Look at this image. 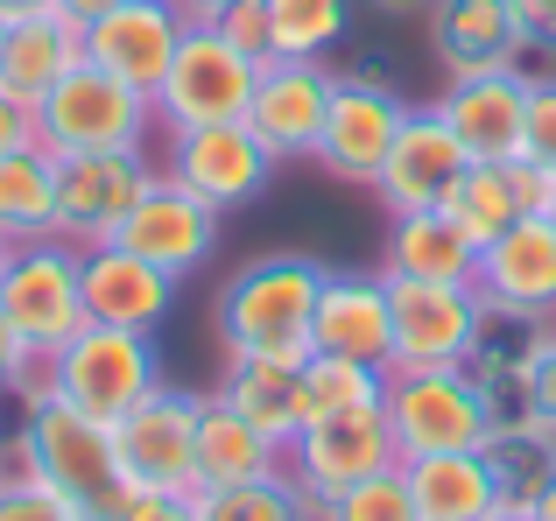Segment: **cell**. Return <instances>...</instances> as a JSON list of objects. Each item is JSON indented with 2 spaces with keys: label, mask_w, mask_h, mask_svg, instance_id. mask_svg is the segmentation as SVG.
Listing matches in <instances>:
<instances>
[{
  "label": "cell",
  "mask_w": 556,
  "mask_h": 521,
  "mask_svg": "<svg viewBox=\"0 0 556 521\" xmlns=\"http://www.w3.org/2000/svg\"><path fill=\"white\" fill-rule=\"evenodd\" d=\"M317 289H325V268L311 254H254L247 268L226 275L218 289V345L254 359H311V317H317Z\"/></svg>",
  "instance_id": "obj_1"
},
{
  "label": "cell",
  "mask_w": 556,
  "mask_h": 521,
  "mask_svg": "<svg viewBox=\"0 0 556 521\" xmlns=\"http://www.w3.org/2000/svg\"><path fill=\"white\" fill-rule=\"evenodd\" d=\"M8 458L22 472H36V480H50L56 494H71L92 521H106L121 508L127 480H121V458H113V423H99V416L71 409V402H36V409H22V430H14Z\"/></svg>",
  "instance_id": "obj_2"
},
{
  "label": "cell",
  "mask_w": 556,
  "mask_h": 521,
  "mask_svg": "<svg viewBox=\"0 0 556 521\" xmlns=\"http://www.w3.org/2000/svg\"><path fill=\"white\" fill-rule=\"evenodd\" d=\"M155 135V99L121 85L113 71L78 64L50 99L36 106V141L64 163V155H127L149 149Z\"/></svg>",
  "instance_id": "obj_3"
},
{
  "label": "cell",
  "mask_w": 556,
  "mask_h": 521,
  "mask_svg": "<svg viewBox=\"0 0 556 521\" xmlns=\"http://www.w3.org/2000/svg\"><path fill=\"white\" fill-rule=\"evenodd\" d=\"M0 317L22 331L28 353H64L92 317H85V247L42 233L22 240L8 254V275H0Z\"/></svg>",
  "instance_id": "obj_4"
},
{
  "label": "cell",
  "mask_w": 556,
  "mask_h": 521,
  "mask_svg": "<svg viewBox=\"0 0 556 521\" xmlns=\"http://www.w3.org/2000/svg\"><path fill=\"white\" fill-rule=\"evenodd\" d=\"M50 387L56 402L99 416V423H121L141 395L163 387V353H155V331H121V325H85L64 353H50Z\"/></svg>",
  "instance_id": "obj_5"
},
{
  "label": "cell",
  "mask_w": 556,
  "mask_h": 521,
  "mask_svg": "<svg viewBox=\"0 0 556 521\" xmlns=\"http://www.w3.org/2000/svg\"><path fill=\"white\" fill-rule=\"evenodd\" d=\"M261 64L247 50H232L218 36V22H184V42L169 56L163 85H155V127L184 135V127H218V120H247Z\"/></svg>",
  "instance_id": "obj_6"
},
{
  "label": "cell",
  "mask_w": 556,
  "mask_h": 521,
  "mask_svg": "<svg viewBox=\"0 0 556 521\" xmlns=\"http://www.w3.org/2000/svg\"><path fill=\"white\" fill-rule=\"evenodd\" d=\"M388 430H394V458H430V452H479L493 430L486 395L472 387L465 367H408L388 373Z\"/></svg>",
  "instance_id": "obj_7"
},
{
  "label": "cell",
  "mask_w": 556,
  "mask_h": 521,
  "mask_svg": "<svg viewBox=\"0 0 556 521\" xmlns=\"http://www.w3.org/2000/svg\"><path fill=\"white\" fill-rule=\"evenodd\" d=\"M388 373L408 367H465L486 331V296L472 282H416V275H388Z\"/></svg>",
  "instance_id": "obj_8"
},
{
  "label": "cell",
  "mask_w": 556,
  "mask_h": 521,
  "mask_svg": "<svg viewBox=\"0 0 556 521\" xmlns=\"http://www.w3.org/2000/svg\"><path fill=\"white\" fill-rule=\"evenodd\" d=\"M198 416L204 395H184L163 381L113 423V458L135 494H198Z\"/></svg>",
  "instance_id": "obj_9"
},
{
  "label": "cell",
  "mask_w": 556,
  "mask_h": 521,
  "mask_svg": "<svg viewBox=\"0 0 556 521\" xmlns=\"http://www.w3.org/2000/svg\"><path fill=\"white\" fill-rule=\"evenodd\" d=\"M388 466H402V458H394V430H388V409H380V402L311 416V423L296 430V444L282 452V472L317 500V508H325L331 494H345V486L388 472Z\"/></svg>",
  "instance_id": "obj_10"
},
{
  "label": "cell",
  "mask_w": 556,
  "mask_h": 521,
  "mask_svg": "<svg viewBox=\"0 0 556 521\" xmlns=\"http://www.w3.org/2000/svg\"><path fill=\"white\" fill-rule=\"evenodd\" d=\"M163 177L149 163V149H127V155H64L56 163V240L71 247H106L121 240L127 212L141 205V191Z\"/></svg>",
  "instance_id": "obj_11"
},
{
  "label": "cell",
  "mask_w": 556,
  "mask_h": 521,
  "mask_svg": "<svg viewBox=\"0 0 556 521\" xmlns=\"http://www.w3.org/2000/svg\"><path fill=\"white\" fill-rule=\"evenodd\" d=\"M163 177L184 183L190 198H204L212 212H240L268 191L275 177V155L247 135V120H218V127H184L169 135V155H163Z\"/></svg>",
  "instance_id": "obj_12"
},
{
  "label": "cell",
  "mask_w": 556,
  "mask_h": 521,
  "mask_svg": "<svg viewBox=\"0 0 556 521\" xmlns=\"http://www.w3.org/2000/svg\"><path fill=\"white\" fill-rule=\"evenodd\" d=\"M331 92H339V71L275 56V64H261L254 99H247V135L275 163H311L317 135H325V113H331Z\"/></svg>",
  "instance_id": "obj_13"
},
{
  "label": "cell",
  "mask_w": 556,
  "mask_h": 521,
  "mask_svg": "<svg viewBox=\"0 0 556 521\" xmlns=\"http://www.w3.org/2000/svg\"><path fill=\"white\" fill-rule=\"evenodd\" d=\"M402 120H408V106L394 99V85L339 78L311 163H325V177H339V183H374L380 163H388V149H394V135H402Z\"/></svg>",
  "instance_id": "obj_14"
},
{
  "label": "cell",
  "mask_w": 556,
  "mask_h": 521,
  "mask_svg": "<svg viewBox=\"0 0 556 521\" xmlns=\"http://www.w3.org/2000/svg\"><path fill=\"white\" fill-rule=\"evenodd\" d=\"M218 219H226V212H212L204 198H190L184 183L155 177L149 191H141V205L127 212L121 247L141 254V260H155L169 282H184V275H198L204 260H212V247H218Z\"/></svg>",
  "instance_id": "obj_15"
},
{
  "label": "cell",
  "mask_w": 556,
  "mask_h": 521,
  "mask_svg": "<svg viewBox=\"0 0 556 521\" xmlns=\"http://www.w3.org/2000/svg\"><path fill=\"white\" fill-rule=\"evenodd\" d=\"M465 163H472V155L458 149V135L444 127V113L437 106H422V113L408 106L402 135H394L388 163H380V177H374L388 219H402V212H437L451 198V183L465 177Z\"/></svg>",
  "instance_id": "obj_16"
},
{
  "label": "cell",
  "mask_w": 556,
  "mask_h": 521,
  "mask_svg": "<svg viewBox=\"0 0 556 521\" xmlns=\"http://www.w3.org/2000/svg\"><path fill=\"white\" fill-rule=\"evenodd\" d=\"M472 289L493 310H529V317H556V219L529 212L507 233H493L479 247Z\"/></svg>",
  "instance_id": "obj_17"
},
{
  "label": "cell",
  "mask_w": 556,
  "mask_h": 521,
  "mask_svg": "<svg viewBox=\"0 0 556 521\" xmlns=\"http://www.w3.org/2000/svg\"><path fill=\"white\" fill-rule=\"evenodd\" d=\"M184 22L190 14L177 0H127V8H113L106 22L85 28V64L113 71L121 85H135V92L155 99L169 56H177V42H184Z\"/></svg>",
  "instance_id": "obj_18"
},
{
  "label": "cell",
  "mask_w": 556,
  "mask_h": 521,
  "mask_svg": "<svg viewBox=\"0 0 556 521\" xmlns=\"http://www.w3.org/2000/svg\"><path fill=\"white\" fill-rule=\"evenodd\" d=\"M430 50L444 78H479V71H521L535 50L515 0H437L430 8Z\"/></svg>",
  "instance_id": "obj_19"
},
{
  "label": "cell",
  "mask_w": 556,
  "mask_h": 521,
  "mask_svg": "<svg viewBox=\"0 0 556 521\" xmlns=\"http://www.w3.org/2000/svg\"><path fill=\"white\" fill-rule=\"evenodd\" d=\"M444 127L472 163H515L521 155V120H529V71H479V78H451L437 99Z\"/></svg>",
  "instance_id": "obj_20"
},
{
  "label": "cell",
  "mask_w": 556,
  "mask_h": 521,
  "mask_svg": "<svg viewBox=\"0 0 556 521\" xmlns=\"http://www.w3.org/2000/svg\"><path fill=\"white\" fill-rule=\"evenodd\" d=\"M177 310V282L155 260L127 254L121 240L85 247V317L92 325H121V331H155Z\"/></svg>",
  "instance_id": "obj_21"
},
{
  "label": "cell",
  "mask_w": 556,
  "mask_h": 521,
  "mask_svg": "<svg viewBox=\"0 0 556 521\" xmlns=\"http://www.w3.org/2000/svg\"><path fill=\"white\" fill-rule=\"evenodd\" d=\"M549 331H556V317L493 310V303H486V331H479V353L465 359V373H472V387L486 395L493 423L529 416V373H535V359H543Z\"/></svg>",
  "instance_id": "obj_22"
},
{
  "label": "cell",
  "mask_w": 556,
  "mask_h": 521,
  "mask_svg": "<svg viewBox=\"0 0 556 521\" xmlns=\"http://www.w3.org/2000/svg\"><path fill=\"white\" fill-rule=\"evenodd\" d=\"M388 275H331L317 289V317H311V353H345V359H380L388 367Z\"/></svg>",
  "instance_id": "obj_23"
},
{
  "label": "cell",
  "mask_w": 556,
  "mask_h": 521,
  "mask_svg": "<svg viewBox=\"0 0 556 521\" xmlns=\"http://www.w3.org/2000/svg\"><path fill=\"white\" fill-rule=\"evenodd\" d=\"M218 402L240 409L247 423L261 430L268 444H296V430L311 423V402H303V367L296 359H254V353H232L226 359V381H218Z\"/></svg>",
  "instance_id": "obj_24"
},
{
  "label": "cell",
  "mask_w": 556,
  "mask_h": 521,
  "mask_svg": "<svg viewBox=\"0 0 556 521\" xmlns=\"http://www.w3.org/2000/svg\"><path fill=\"white\" fill-rule=\"evenodd\" d=\"M85 64V28L71 14H36V22H8V42H0V85L28 106L56 92L71 71Z\"/></svg>",
  "instance_id": "obj_25"
},
{
  "label": "cell",
  "mask_w": 556,
  "mask_h": 521,
  "mask_svg": "<svg viewBox=\"0 0 556 521\" xmlns=\"http://www.w3.org/2000/svg\"><path fill=\"white\" fill-rule=\"evenodd\" d=\"M479 268V240L437 212H402L388 219V254H380V275H416V282H472Z\"/></svg>",
  "instance_id": "obj_26"
},
{
  "label": "cell",
  "mask_w": 556,
  "mask_h": 521,
  "mask_svg": "<svg viewBox=\"0 0 556 521\" xmlns=\"http://www.w3.org/2000/svg\"><path fill=\"white\" fill-rule=\"evenodd\" d=\"M479 458H486V480L501 508H535L556 480V430L543 416H507V423L486 430Z\"/></svg>",
  "instance_id": "obj_27"
},
{
  "label": "cell",
  "mask_w": 556,
  "mask_h": 521,
  "mask_svg": "<svg viewBox=\"0 0 556 521\" xmlns=\"http://www.w3.org/2000/svg\"><path fill=\"white\" fill-rule=\"evenodd\" d=\"M268 472H282V444H268L240 409H226L218 395H204V416H198V494L268 480Z\"/></svg>",
  "instance_id": "obj_28"
},
{
  "label": "cell",
  "mask_w": 556,
  "mask_h": 521,
  "mask_svg": "<svg viewBox=\"0 0 556 521\" xmlns=\"http://www.w3.org/2000/svg\"><path fill=\"white\" fill-rule=\"evenodd\" d=\"M402 480L416 494L422 521H486L501 500H493L486 458L479 452H430V458H402Z\"/></svg>",
  "instance_id": "obj_29"
},
{
  "label": "cell",
  "mask_w": 556,
  "mask_h": 521,
  "mask_svg": "<svg viewBox=\"0 0 556 521\" xmlns=\"http://www.w3.org/2000/svg\"><path fill=\"white\" fill-rule=\"evenodd\" d=\"M42 233H56V155L36 141V149L0 155V240L22 247Z\"/></svg>",
  "instance_id": "obj_30"
},
{
  "label": "cell",
  "mask_w": 556,
  "mask_h": 521,
  "mask_svg": "<svg viewBox=\"0 0 556 521\" xmlns=\"http://www.w3.org/2000/svg\"><path fill=\"white\" fill-rule=\"evenodd\" d=\"M353 8L359 0H268L275 56H289V64H325L345 42V28H353Z\"/></svg>",
  "instance_id": "obj_31"
},
{
  "label": "cell",
  "mask_w": 556,
  "mask_h": 521,
  "mask_svg": "<svg viewBox=\"0 0 556 521\" xmlns=\"http://www.w3.org/2000/svg\"><path fill=\"white\" fill-rule=\"evenodd\" d=\"M444 212L479 240V247H486L493 233H507L515 219H529V212H521V198H515V177H507V163H465V177L451 183Z\"/></svg>",
  "instance_id": "obj_32"
},
{
  "label": "cell",
  "mask_w": 556,
  "mask_h": 521,
  "mask_svg": "<svg viewBox=\"0 0 556 521\" xmlns=\"http://www.w3.org/2000/svg\"><path fill=\"white\" fill-rule=\"evenodd\" d=\"M190 500H198V521H317V500L289 472H268V480H247V486H218V494H190Z\"/></svg>",
  "instance_id": "obj_33"
},
{
  "label": "cell",
  "mask_w": 556,
  "mask_h": 521,
  "mask_svg": "<svg viewBox=\"0 0 556 521\" xmlns=\"http://www.w3.org/2000/svg\"><path fill=\"white\" fill-rule=\"evenodd\" d=\"M380 395H388V367H380V359H345V353H311L303 359V402H311V416L367 409Z\"/></svg>",
  "instance_id": "obj_34"
},
{
  "label": "cell",
  "mask_w": 556,
  "mask_h": 521,
  "mask_svg": "<svg viewBox=\"0 0 556 521\" xmlns=\"http://www.w3.org/2000/svg\"><path fill=\"white\" fill-rule=\"evenodd\" d=\"M317 521H422V514H416V494H408L402 466H388V472H374V480L331 494L325 508H317Z\"/></svg>",
  "instance_id": "obj_35"
},
{
  "label": "cell",
  "mask_w": 556,
  "mask_h": 521,
  "mask_svg": "<svg viewBox=\"0 0 556 521\" xmlns=\"http://www.w3.org/2000/svg\"><path fill=\"white\" fill-rule=\"evenodd\" d=\"M0 521H92V514H85L71 494H56L50 480L8 466V480H0Z\"/></svg>",
  "instance_id": "obj_36"
},
{
  "label": "cell",
  "mask_w": 556,
  "mask_h": 521,
  "mask_svg": "<svg viewBox=\"0 0 556 521\" xmlns=\"http://www.w3.org/2000/svg\"><path fill=\"white\" fill-rule=\"evenodd\" d=\"M521 155L556 177V78H529V120H521Z\"/></svg>",
  "instance_id": "obj_37"
},
{
  "label": "cell",
  "mask_w": 556,
  "mask_h": 521,
  "mask_svg": "<svg viewBox=\"0 0 556 521\" xmlns=\"http://www.w3.org/2000/svg\"><path fill=\"white\" fill-rule=\"evenodd\" d=\"M218 36L232 42V50H247L254 64H275V36H268V0H232L226 14H218Z\"/></svg>",
  "instance_id": "obj_38"
},
{
  "label": "cell",
  "mask_w": 556,
  "mask_h": 521,
  "mask_svg": "<svg viewBox=\"0 0 556 521\" xmlns=\"http://www.w3.org/2000/svg\"><path fill=\"white\" fill-rule=\"evenodd\" d=\"M106 521H198V500L190 494H135V486H127L121 508Z\"/></svg>",
  "instance_id": "obj_39"
},
{
  "label": "cell",
  "mask_w": 556,
  "mask_h": 521,
  "mask_svg": "<svg viewBox=\"0 0 556 521\" xmlns=\"http://www.w3.org/2000/svg\"><path fill=\"white\" fill-rule=\"evenodd\" d=\"M14 149H36V106L0 85V155H14Z\"/></svg>",
  "instance_id": "obj_40"
},
{
  "label": "cell",
  "mask_w": 556,
  "mask_h": 521,
  "mask_svg": "<svg viewBox=\"0 0 556 521\" xmlns=\"http://www.w3.org/2000/svg\"><path fill=\"white\" fill-rule=\"evenodd\" d=\"M507 177H515V198H521V212H549V205H556V177H549L543 163L515 155V163H507Z\"/></svg>",
  "instance_id": "obj_41"
},
{
  "label": "cell",
  "mask_w": 556,
  "mask_h": 521,
  "mask_svg": "<svg viewBox=\"0 0 556 521\" xmlns=\"http://www.w3.org/2000/svg\"><path fill=\"white\" fill-rule=\"evenodd\" d=\"M529 416H543V423L556 430V331H549L543 359H535V373H529Z\"/></svg>",
  "instance_id": "obj_42"
},
{
  "label": "cell",
  "mask_w": 556,
  "mask_h": 521,
  "mask_svg": "<svg viewBox=\"0 0 556 521\" xmlns=\"http://www.w3.org/2000/svg\"><path fill=\"white\" fill-rule=\"evenodd\" d=\"M28 359H42V353H28V345H22V331H14L8 317H0V387H14V381H22V373H28Z\"/></svg>",
  "instance_id": "obj_43"
},
{
  "label": "cell",
  "mask_w": 556,
  "mask_h": 521,
  "mask_svg": "<svg viewBox=\"0 0 556 521\" xmlns=\"http://www.w3.org/2000/svg\"><path fill=\"white\" fill-rule=\"evenodd\" d=\"M521 8V28H529L535 50H556V0H515Z\"/></svg>",
  "instance_id": "obj_44"
},
{
  "label": "cell",
  "mask_w": 556,
  "mask_h": 521,
  "mask_svg": "<svg viewBox=\"0 0 556 521\" xmlns=\"http://www.w3.org/2000/svg\"><path fill=\"white\" fill-rule=\"evenodd\" d=\"M113 8H127V0H64V8H56V14H71V22H78V28H92V22H106Z\"/></svg>",
  "instance_id": "obj_45"
},
{
  "label": "cell",
  "mask_w": 556,
  "mask_h": 521,
  "mask_svg": "<svg viewBox=\"0 0 556 521\" xmlns=\"http://www.w3.org/2000/svg\"><path fill=\"white\" fill-rule=\"evenodd\" d=\"M64 0H0V22H36V14H56Z\"/></svg>",
  "instance_id": "obj_46"
},
{
  "label": "cell",
  "mask_w": 556,
  "mask_h": 521,
  "mask_svg": "<svg viewBox=\"0 0 556 521\" xmlns=\"http://www.w3.org/2000/svg\"><path fill=\"white\" fill-rule=\"evenodd\" d=\"M177 8L190 14V22H218V14H226L232 0H177Z\"/></svg>",
  "instance_id": "obj_47"
},
{
  "label": "cell",
  "mask_w": 556,
  "mask_h": 521,
  "mask_svg": "<svg viewBox=\"0 0 556 521\" xmlns=\"http://www.w3.org/2000/svg\"><path fill=\"white\" fill-rule=\"evenodd\" d=\"M367 8H380V14H430L437 0H367Z\"/></svg>",
  "instance_id": "obj_48"
},
{
  "label": "cell",
  "mask_w": 556,
  "mask_h": 521,
  "mask_svg": "<svg viewBox=\"0 0 556 521\" xmlns=\"http://www.w3.org/2000/svg\"><path fill=\"white\" fill-rule=\"evenodd\" d=\"M535 521H556V480H549V494L535 500Z\"/></svg>",
  "instance_id": "obj_49"
},
{
  "label": "cell",
  "mask_w": 556,
  "mask_h": 521,
  "mask_svg": "<svg viewBox=\"0 0 556 521\" xmlns=\"http://www.w3.org/2000/svg\"><path fill=\"white\" fill-rule=\"evenodd\" d=\"M486 521H535V508H493Z\"/></svg>",
  "instance_id": "obj_50"
},
{
  "label": "cell",
  "mask_w": 556,
  "mask_h": 521,
  "mask_svg": "<svg viewBox=\"0 0 556 521\" xmlns=\"http://www.w3.org/2000/svg\"><path fill=\"white\" fill-rule=\"evenodd\" d=\"M8 466H14V458H8V444H0V480H8Z\"/></svg>",
  "instance_id": "obj_51"
},
{
  "label": "cell",
  "mask_w": 556,
  "mask_h": 521,
  "mask_svg": "<svg viewBox=\"0 0 556 521\" xmlns=\"http://www.w3.org/2000/svg\"><path fill=\"white\" fill-rule=\"evenodd\" d=\"M0 423H8V387H0ZM0 444H8V437H0Z\"/></svg>",
  "instance_id": "obj_52"
},
{
  "label": "cell",
  "mask_w": 556,
  "mask_h": 521,
  "mask_svg": "<svg viewBox=\"0 0 556 521\" xmlns=\"http://www.w3.org/2000/svg\"><path fill=\"white\" fill-rule=\"evenodd\" d=\"M8 254H14V247H8V240H0V275H8Z\"/></svg>",
  "instance_id": "obj_53"
},
{
  "label": "cell",
  "mask_w": 556,
  "mask_h": 521,
  "mask_svg": "<svg viewBox=\"0 0 556 521\" xmlns=\"http://www.w3.org/2000/svg\"><path fill=\"white\" fill-rule=\"evenodd\" d=\"M0 42H8V22H0Z\"/></svg>",
  "instance_id": "obj_54"
},
{
  "label": "cell",
  "mask_w": 556,
  "mask_h": 521,
  "mask_svg": "<svg viewBox=\"0 0 556 521\" xmlns=\"http://www.w3.org/2000/svg\"><path fill=\"white\" fill-rule=\"evenodd\" d=\"M549 219H556V205H549Z\"/></svg>",
  "instance_id": "obj_55"
}]
</instances>
